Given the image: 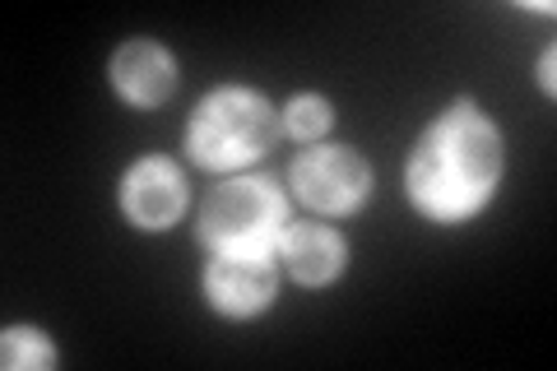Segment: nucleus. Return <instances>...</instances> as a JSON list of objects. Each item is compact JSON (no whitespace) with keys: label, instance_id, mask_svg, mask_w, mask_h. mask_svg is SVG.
I'll list each match as a JSON object with an SVG mask.
<instances>
[{"label":"nucleus","instance_id":"f257e3e1","mask_svg":"<svg viewBox=\"0 0 557 371\" xmlns=\"http://www.w3.org/2000/svg\"><path fill=\"white\" fill-rule=\"evenodd\" d=\"M497 172H502L497 131L469 108H456L423 135V145H418L409 163V190L423 214L456 223L469 219L493 196Z\"/></svg>","mask_w":557,"mask_h":371},{"label":"nucleus","instance_id":"f03ea898","mask_svg":"<svg viewBox=\"0 0 557 371\" xmlns=\"http://www.w3.org/2000/svg\"><path fill=\"white\" fill-rule=\"evenodd\" d=\"M270 139H274V112L256 94L228 88V94H214L196 112L190 153H196L205 168H242L265 153Z\"/></svg>","mask_w":557,"mask_h":371},{"label":"nucleus","instance_id":"7ed1b4c3","mask_svg":"<svg viewBox=\"0 0 557 371\" xmlns=\"http://www.w3.org/2000/svg\"><path fill=\"white\" fill-rule=\"evenodd\" d=\"M284 227V200L270 182H228L205 205L200 237L219 256H260Z\"/></svg>","mask_w":557,"mask_h":371},{"label":"nucleus","instance_id":"20e7f679","mask_svg":"<svg viewBox=\"0 0 557 371\" xmlns=\"http://www.w3.org/2000/svg\"><path fill=\"white\" fill-rule=\"evenodd\" d=\"M293 182H298V196L311 209L344 214V209H354L362 200V190H368V168H362V158L344 153V149H311L307 158H298Z\"/></svg>","mask_w":557,"mask_h":371},{"label":"nucleus","instance_id":"39448f33","mask_svg":"<svg viewBox=\"0 0 557 371\" xmlns=\"http://www.w3.org/2000/svg\"><path fill=\"white\" fill-rule=\"evenodd\" d=\"M274 293V270L260 256H219L209 270V297L219 311L228 316H247L260 311Z\"/></svg>","mask_w":557,"mask_h":371},{"label":"nucleus","instance_id":"423d86ee","mask_svg":"<svg viewBox=\"0 0 557 371\" xmlns=\"http://www.w3.org/2000/svg\"><path fill=\"white\" fill-rule=\"evenodd\" d=\"M126 214L139 227H168L172 219L182 214L186 205V186H182V172L168 168V163H139L126 176Z\"/></svg>","mask_w":557,"mask_h":371},{"label":"nucleus","instance_id":"0eeeda50","mask_svg":"<svg viewBox=\"0 0 557 371\" xmlns=\"http://www.w3.org/2000/svg\"><path fill=\"white\" fill-rule=\"evenodd\" d=\"M112 75H116V88L131 102H139V108H153V102H163L168 88H172V61L163 57L159 47L135 42V47H126L116 57Z\"/></svg>","mask_w":557,"mask_h":371},{"label":"nucleus","instance_id":"6e6552de","mask_svg":"<svg viewBox=\"0 0 557 371\" xmlns=\"http://www.w3.org/2000/svg\"><path fill=\"white\" fill-rule=\"evenodd\" d=\"M288 270L302 279V284H325L330 274L339 270V242L325 233V227H293L288 233Z\"/></svg>","mask_w":557,"mask_h":371},{"label":"nucleus","instance_id":"1a4fd4ad","mask_svg":"<svg viewBox=\"0 0 557 371\" xmlns=\"http://www.w3.org/2000/svg\"><path fill=\"white\" fill-rule=\"evenodd\" d=\"M51 348L28 330H10L5 334V367H47Z\"/></svg>","mask_w":557,"mask_h":371},{"label":"nucleus","instance_id":"9d476101","mask_svg":"<svg viewBox=\"0 0 557 371\" xmlns=\"http://www.w3.org/2000/svg\"><path fill=\"white\" fill-rule=\"evenodd\" d=\"M325 126H330V112H325L321 98H298L288 108V131L298 135V139H317Z\"/></svg>","mask_w":557,"mask_h":371}]
</instances>
